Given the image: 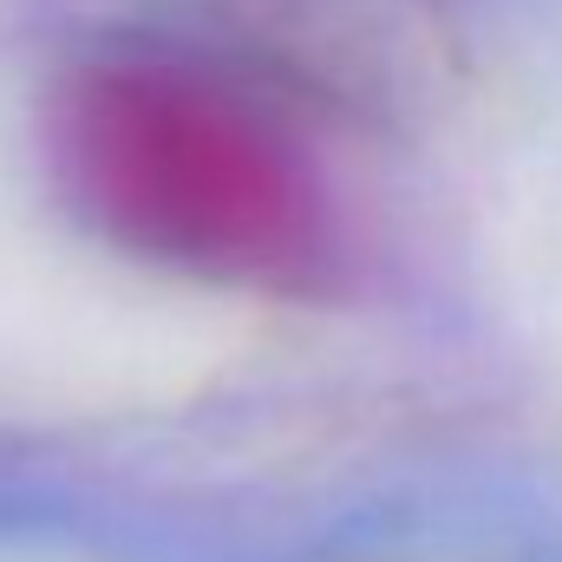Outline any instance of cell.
Returning a JSON list of instances; mask_svg holds the SVG:
<instances>
[{"label": "cell", "mask_w": 562, "mask_h": 562, "mask_svg": "<svg viewBox=\"0 0 562 562\" xmlns=\"http://www.w3.org/2000/svg\"><path fill=\"white\" fill-rule=\"evenodd\" d=\"M59 150L105 236L170 276L269 269L307 236L294 150L190 66H86L59 99Z\"/></svg>", "instance_id": "cell-1"}, {"label": "cell", "mask_w": 562, "mask_h": 562, "mask_svg": "<svg viewBox=\"0 0 562 562\" xmlns=\"http://www.w3.org/2000/svg\"><path fill=\"white\" fill-rule=\"evenodd\" d=\"M236 314L132 249H0V419H119L190 400Z\"/></svg>", "instance_id": "cell-2"}, {"label": "cell", "mask_w": 562, "mask_h": 562, "mask_svg": "<svg viewBox=\"0 0 562 562\" xmlns=\"http://www.w3.org/2000/svg\"><path fill=\"white\" fill-rule=\"evenodd\" d=\"M243 33L327 92H393L419 79L431 20L419 0H229Z\"/></svg>", "instance_id": "cell-3"}]
</instances>
